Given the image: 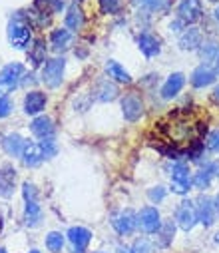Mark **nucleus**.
Listing matches in <instances>:
<instances>
[{
  "label": "nucleus",
  "mask_w": 219,
  "mask_h": 253,
  "mask_svg": "<svg viewBox=\"0 0 219 253\" xmlns=\"http://www.w3.org/2000/svg\"><path fill=\"white\" fill-rule=\"evenodd\" d=\"M160 132L172 148L191 144L197 140V134L203 132V124L195 122L189 112H175L170 114L162 124H160Z\"/></svg>",
  "instance_id": "obj_1"
},
{
  "label": "nucleus",
  "mask_w": 219,
  "mask_h": 253,
  "mask_svg": "<svg viewBox=\"0 0 219 253\" xmlns=\"http://www.w3.org/2000/svg\"><path fill=\"white\" fill-rule=\"evenodd\" d=\"M30 38H32L30 26H28L20 16H18V18H12L10 24H8V40H10L12 48L24 50V48L30 44Z\"/></svg>",
  "instance_id": "obj_2"
},
{
  "label": "nucleus",
  "mask_w": 219,
  "mask_h": 253,
  "mask_svg": "<svg viewBox=\"0 0 219 253\" xmlns=\"http://www.w3.org/2000/svg\"><path fill=\"white\" fill-rule=\"evenodd\" d=\"M64 70H66L64 58L46 60V64L42 66V82L46 84V88H58L64 80Z\"/></svg>",
  "instance_id": "obj_3"
},
{
  "label": "nucleus",
  "mask_w": 219,
  "mask_h": 253,
  "mask_svg": "<svg viewBox=\"0 0 219 253\" xmlns=\"http://www.w3.org/2000/svg\"><path fill=\"white\" fill-rule=\"evenodd\" d=\"M189 185H191V175H189L187 164H183V162L174 164V168H172V187H174V192L183 196V194H187Z\"/></svg>",
  "instance_id": "obj_4"
},
{
  "label": "nucleus",
  "mask_w": 219,
  "mask_h": 253,
  "mask_svg": "<svg viewBox=\"0 0 219 253\" xmlns=\"http://www.w3.org/2000/svg\"><path fill=\"white\" fill-rule=\"evenodd\" d=\"M137 225L141 227V231L145 233H158L160 227H162V217H160V211L152 206L143 208L139 213H137Z\"/></svg>",
  "instance_id": "obj_5"
},
{
  "label": "nucleus",
  "mask_w": 219,
  "mask_h": 253,
  "mask_svg": "<svg viewBox=\"0 0 219 253\" xmlns=\"http://www.w3.org/2000/svg\"><path fill=\"white\" fill-rule=\"evenodd\" d=\"M175 221L179 223V227L183 231H189L195 227L197 223V213H195V206L189 202V200H183L175 211Z\"/></svg>",
  "instance_id": "obj_6"
},
{
  "label": "nucleus",
  "mask_w": 219,
  "mask_h": 253,
  "mask_svg": "<svg viewBox=\"0 0 219 253\" xmlns=\"http://www.w3.org/2000/svg\"><path fill=\"white\" fill-rule=\"evenodd\" d=\"M22 74H24V66L20 64V62H12V64H8V66H4L2 70H0V84H2L4 88H8V90H12L20 84Z\"/></svg>",
  "instance_id": "obj_7"
},
{
  "label": "nucleus",
  "mask_w": 219,
  "mask_h": 253,
  "mask_svg": "<svg viewBox=\"0 0 219 253\" xmlns=\"http://www.w3.org/2000/svg\"><path fill=\"white\" fill-rule=\"evenodd\" d=\"M179 20L185 24H193L201 18V0H181L177 6Z\"/></svg>",
  "instance_id": "obj_8"
},
{
  "label": "nucleus",
  "mask_w": 219,
  "mask_h": 253,
  "mask_svg": "<svg viewBox=\"0 0 219 253\" xmlns=\"http://www.w3.org/2000/svg\"><path fill=\"white\" fill-rule=\"evenodd\" d=\"M122 112H124V118L128 122H137L141 118V114H143V102L139 100V96L128 94L122 100Z\"/></svg>",
  "instance_id": "obj_9"
},
{
  "label": "nucleus",
  "mask_w": 219,
  "mask_h": 253,
  "mask_svg": "<svg viewBox=\"0 0 219 253\" xmlns=\"http://www.w3.org/2000/svg\"><path fill=\"white\" fill-rule=\"evenodd\" d=\"M112 225L120 235H130L137 227V215H133V211H130V210L122 211L112 217Z\"/></svg>",
  "instance_id": "obj_10"
},
{
  "label": "nucleus",
  "mask_w": 219,
  "mask_h": 253,
  "mask_svg": "<svg viewBox=\"0 0 219 253\" xmlns=\"http://www.w3.org/2000/svg\"><path fill=\"white\" fill-rule=\"evenodd\" d=\"M46 102H48V98H46V94H42V92H28L26 94V98H24V112L28 114V116H38L44 108H46Z\"/></svg>",
  "instance_id": "obj_11"
},
{
  "label": "nucleus",
  "mask_w": 219,
  "mask_h": 253,
  "mask_svg": "<svg viewBox=\"0 0 219 253\" xmlns=\"http://www.w3.org/2000/svg\"><path fill=\"white\" fill-rule=\"evenodd\" d=\"M195 213H197V221H201L205 227H209L215 221V206L209 198H199L197 206H195Z\"/></svg>",
  "instance_id": "obj_12"
},
{
  "label": "nucleus",
  "mask_w": 219,
  "mask_h": 253,
  "mask_svg": "<svg viewBox=\"0 0 219 253\" xmlns=\"http://www.w3.org/2000/svg\"><path fill=\"white\" fill-rule=\"evenodd\" d=\"M183 84H185V76H183L181 72L172 74V76L166 80V84L162 86V98H164V100H172V98H175V96L181 92Z\"/></svg>",
  "instance_id": "obj_13"
},
{
  "label": "nucleus",
  "mask_w": 219,
  "mask_h": 253,
  "mask_svg": "<svg viewBox=\"0 0 219 253\" xmlns=\"http://www.w3.org/2000/svg\"><path fill=\"white\" fill-rule=\"evenodd\" d=\"M30 130H32V134H34L36 138L48 140V138H52V134H54V124H52V120H50L48 116H38V118L32 120Z\"/></svg>",
  "instance_id": "obj_14"
},
{
  "label": "nucleus",
  "mask_w": 219,
  "mask_h": 253,
  "mask_svg": "<svg viewBox=\"0 0 219 253\" xmlns=\"http://www.w3.org/2000/svg\"><path fill=\"white\" fill-rule=\"evenodd\" d=\"M213 175H219V166H217V164H207L205 168H201V169L195 173V177L191 179V183H193L197 189H207L209 183H211V179H213Z\"/></svg>",
  "instance_id": "obj_15"
},
{
  "label": "nucleus",
  "mask_w": 219,
  "mask_h": 253,
  "mask_svg": "<svg viewBox=\"0 0 219 253\" xmlns=\"http://www.w3.org/2000/svg\"><path fill=\"white\" fill-rule=\"evenodd\" d=\"M118 96V88L110 80H98L94 86V98L98 102H112Z\"/></svg>",
  "instance_id": "obj_16"
},
{
  "label": "nucleus",
  "mask_w": 219,
  "mask_h": 253,
  "mask_svg": "<svg viewBox=\"0 0 219 253\" xmlns=\"http://www.w3.org/2000/svg\"><path fill=\"white\" fill-rule=\"evenodd\" d=\"M137 44H139V50H141V54H143V56H148V58H154V56H158V54H160V50H162V46H160V40H158L156 36L148 34V32L139 34V38H137Z\"/></svg>",
  "instance_id": "obj_17"
},
{
  "label": "nucleus",
  "mask_w": 219,
  "mask_h": 253,
  "mask_svg": "<svg viewBox=\"0 0 219 253\" xmlns=\"http://www.w3.org/2000/svg\"><path fill=\"white\" fill-rule=\"evenodd\" d=\"M22 162H24V166H28V168L40 166V164L44 162V154H42L40 144H28V142H26L24 152H22Z\"/></svg>",
  "instance_id": "obj_18"
},
{
  "label": "nucleus",
  "mask_w": 219,
  "mask_h": 253,
  "mask_svg": "<svg viewBox=\"0 0 219 253\" xmlns=\"http://www.w3.org/2000/svg\"><path fill=\"white\" fill-rule=\"evenodd\" d=\"M215 76H217L215 70H211L209 66H199L191 74V84L195 88H205V86H209V84L215 82Z\"/></svg>",
  "instance_id": "obj_19"
},
{
  "label": "nucleus",
  "mask_w": 219,
  "mask_h": 253,
  "mask_svg": "<svg viewBox=\"0 0 219 253\" xmlns=\"http://www.w3.org/2000/svg\"><path fill=\"white\" fill-rule=\"evenodd\" d=\"M14 181H16V171L12 168H2L0 169V196L10 198L12 189H14Z\"/></svg>",
  "instance_id": "obj_20"
},
{
  "label": "nucleus",
  "mask_w": 219,
  "mask_h": 253,
  "mask_svg": "<svg viewBox=\"0 0 219 253\" xmlns=\"http://www.w3.org/2000/svg\"><path fill=\"white\" fill-rule=\"evenodd\" d=\"M68 239H70V243L74 245L78 251H82V249H86V245L90 243L92 233H90L86 227H72V229L68 231Z\"/></svg>",
  "instance_id": "obj_21"
},
{
  "label": "nucleus",
  "mask_w": 219,
  "mask_h": 253,
  "mask_svg": "<svg viewBox=\"0 0 219 253\" xmlns=\"http://www.w3.org/2000/svg\"><path fill=\"white\" fill-rule=\"evenodd\" d=\"M24 146H26V142L22 140L20 134H8V136L2 140V148H4V152H6L8 156H22Z\"/></svg>",
  "instance_id": "obj_22"
},
{
  "label": "nucleus",
  "mask_w": 219,
  "mask_h": 253,
  "mask_svg": "<svg viewBox=\"0 0 219 253\" xmlns=\"http://www.w3.org/2000/svg\"><path fill=\"white\" fill-rule=\"evenodd\" d=\"M70 42H72V32L68 28H58L50 34V44H52V50H56V52L66 50Z\"/></svg>",
  "instance_id": "obj_23"
},
{
  "label": "nucleus",
  "mask_w": 219,
  "mask_h": 253,
  "mask_svg": "<svg viewBox=\"0 0 219 253\" xmlns=\"http://www.w3.org/2000/svg\"><path fill=\"white\" fill-rule=\"evenodd\" d=\"M201 38L203 36L197 28H187L179 38V48L181 50H195V48L201 46Z\"/></svg>",
  "instance_id": "obj_24"
},
{
  "label": "nucleus",
  "mask_w": 219,
  "mask_h": 253,
  "mask_svg": "<svg viewBox=\"0 0 219 253\" xmlns=\"http://www.w3.org/2000/svg\"><path fill=\"white\" fill-rule=\"evenodd\" d=\"M106 72L110 74L112 80H116V82H120V84H130V82H131L130 72H128L124 66H120L116 60H110V62H108V64H106Z\"/></svg>",
  "instance_id": "obj_25"
},
{
  "label": "nucleus",
  "mask_w": 219,
  "mask_h": 253,
  "mask_svg": "<svg viewBox=\"0 0 219 253\" xmlns=\"http://www.w3.org/2000/svg\"><path fill=\"white\" fill-rule=\"evenodd\" d=\"M66 28L68 30H80L84 26V12L76 6V4H72L66 12Z\"/></svg>",
  "instance_id": "obj_26"
},
{
  "label": "nucleus",
  "mask_w": 219,
  "mask_h": 253,
  "mask_svg": "<svg viewBox=\"0 0 219 253\" xmlns=\"http://www.w3.org/2000/svg\"><path fill=\"white\" fill-rule=\"evenodd\" d=\"M24 219L28 225H38L40 219H42V211H40V206H38V200H32V202H26V211H24Z\"/></svg>",
  "instance_id": "obj_27"
},
{
  "label": "nucleus",
  "mask_w": 219,
  "mask_h": 253,
  "mask_svg": "<svg viewBox=\"0 0 219 253\" xmlns=\"http://www.w3.org/2000/svg\"><path fill=\"white\" fill-rule=\"evenodd\" d=\"M174 233H175V225H174V221H166V223L160 227V231H158L160 245H162V247L170 245V241L174 239Z\"/></svg>",
  "instance_id": "obj_28"
},
{
  "label": "nucleus",
  "mask_w": 219,
  "mask_h": 253,
  "mask_svg": "<svg viewBox=\"0 0 219 253\" xmlns=\"http://www.w3.org/2000/svg\"><path fill=\"white\" fill-rule=\"evenodd\" d=\"M217 52H219V44L213 42V40H209V42H205V44L199 46V56H201L203 60H207V62L215 60V58H217Z\"/></svg>",
  "instance_id": "obj_29"
},
{
  "label": "nucleus",
  "mask_w": 219,
  "mask_h": 253,
  "mask_svg": "<svg viewBox=\"0 0 219 253\" xmlns=\"http://www.w3.org/2000/svg\"><path fill=\"white\" fill-rule=\"evenodd\" d=\"M46 247H48L50 251H54V253L62 251V247H64V235L58 233V231H50V233L46 235Z\"/></svg>",
  "instance_id": "obj_30"
},
{
  "label": "nucleus",
  "mask_w": 219,
  "mask_h": 253,
  "mask_svg": "<svg viewBox=\"0 0 219 253\" xmlns=\"http://www.w3.org/2000/svg\"><path fill=\"white\" fill-rule=\"evenodd\" d=\"M135 4L145 8V10H152V12H160L168 6V0H135Z\"/></svg>",
  "instance_id": "obj_31"
},
{
  "label": "nucleus",
  "mask_w": 219,
  "mask_h": 253,
  "mask_svg": "<svg viewBox=\"0 0 219 253\" xmlns=\"http://www.w3.org/2000/svg\"><path fill=\"white\" fill-rule=\"evenodd\" d=\"M30 60H32L34 66H38V64H42V62H46V46H44L42 42H36L34 50L30 52Z\"/></svg>",
  "instance_id": "obj_32"
},
{
  "label": "nucleus",
  "mask_w": 219,
  "mask_h": 253,
  "mask_svg": "<svg viewBox=\"0 0 219 253\" xmlns=\"http://www.w3.org/2000/svg\"><path fill=\"white\" fill-rule=\"evenodd\" d=\"M100 8L104 14H116L122 8L120 0H100Z\"/></svg>",
  "instance_id": "obj_33"
},
{
  "label": "nucleus",
  "mask_w": 219,
  "mask_h": 253,
  "mask_svg": "<svg viewBox=\"0 0 219 253\" xmlns=\"http://www.w3.org/2000/svg\"><path fill=\"white\" fill-rule=\"evenodd\" d=\"M131 253H154V247H152L150 239L141 237V239H137V241L133 243V247H131Z\"/></svg>",
  "instance_id": "obj_34"
},
{
  "label": "nucleus",
  "mask_w": 219,
  "mask_h": 253,
  "mask_svg": "<svg viewBox=\"0 0 219 253\" xmlns=\"http://www.w3.org/2000/svg\"><path fill=\"white\" fill-rule=\"evenodd\" d=\"M40 148H42L44 160H48V158H54V156H56V152H58V148H56V142H54L52 138H48V140L40 142Z\"/></svg>",
  "instance_id": "obj_35"
},
{
  "label": "nucleus",
  "mask_w": 219,
  "mask_h": 253,
  "mask_svg": "<svg viewBox=\"0 0 219 253\" xmlns=\"http://www.w3.org/2000/svg\"><path fill=\"white\" fill-rule=\"evenodd\" d=\"M12 112V102L8 96H0V118H6Z\"/></svg>",
  "instance_id": "obj_36"
},
{
  "label": "nucleus",
  "mask_w": 219,
  "mask_h": 253,
  "mask_svg": "<svg viewBox=\"0 0 219 253\" xmlns=\"http://www.w3.org/2000/svg\"><path fill=\"white\" fill-rule=\"evenodd\" d=\"M148 196H150V200H152L154 204H158V202H162V200L166 198V189H164L162 185H158V187H152L150 192H148Z\"/></svg>",
  "instance_id": "obj_37"
},
{
  "label": "nucleus",
  "mask_w": 219,
  "mask_h": 253,
  "mask_svg": "<svg viewBox=\"0 0 219 253\" xmlns=\"http://www.w3.org/2000/svg\"><path fill=\"white\" fill-rule=\"evenodd\" d=\"M205 146H207V150H211V152L219 150V130H215V132H211V134L207 136Z\"/></svg>",
  "instance_id": "obj_38"
},
{
  "label": "nucleus",
  "mask_w": 219,
  "mask_h": 253,
  "mask_svg": "<svg viewBox=\"0 0 219 253\" xmlns=\"http://www.w3.org/2000/svg\"><path fill=\"white\" fill-rule=\"evenodd\" d=\"M211 98H213V102H215V104H219V86H217V88L213 90V94H211Z\"/></svg>",
  "instance_id": "obj_39"
},
{
  "label": "nucleus",
  "mask_w": 219,
  "mask_h": 253,
  "mask_svg": "<svg viewBox=\"0 0 219 253\" xmlns=\"http://www.w3.org/2000/svg\"><path fill=\"white\" fill-rule=\"evenodd\" d=\"M213 62H215V74L219 76V52H217V58H215Z\"/></svg>",
  "instance_id": "obj_40"
},
{
  "label": "nucleus",
  "mask_w": 219,
  "mask_h": 253,
  "mask_svg": "<svg viewBox=\"0 0 219 253\" xmlns=\"http://www.w3.org/2000/svg\"><path fill=\"white\" fill-rule=\"evenodd\" d=\"M213 206H215V211L219 213V194L215 196V200H213Z\"/></svg>",
  "instance_id": "obj_41"
},
{
  "label": "nucleus",
  "mask_w": 219,
  "mask_h": 253,
  "mask_svg": "<svg viewBox=\"0 0 219 253\" xmlns=\"http://www.w3.org/2000/svg\"><path fill=\"white\" fill-rule=\"evenodd\" d=\"M118 253H131V249H128V247H120Z\"/></svg>",
  "instance_id": "obj_42"
},
{
  "label": "nucleus",
  "mask_w": 219,
  "mask_h": 253,
  "mask_svg": "<svg viewBox=\"0 0 219 253\" xmlns=\"http://www.w3.org/2000/svg\"><path fill=\"white\" fill-rule=\"evenodd\" d=\"M215 20L219 22V6H217V10H215Z\"/></svg>",
  "instance_id": "obj_43"
},
{
  "label": "nucleus",
  "mask_w": 219,
  "mask_h": 253,
  "mask_svg": "<svg viewBox=\"0 0 219 253\" xmlns=\"http://www.w3.org/2000/svg\"><path fill=\"white\" fill-rule=\"evenodd\" d=\"M215 241H217V243H219V233H217V235H215Z\"/></svg>",
  "instance_id": "obj_44"
},
{
  "label": "nucleus",
  "mask_w": 219,
  "mask_h": 253,
  "mask_svg": "<svg viewBox=\"0 0 219 253\" xmlns=\"http://www.w3.org/2000/svg\"><path fill=\"white\" fill-rule=\"evenodd\" d=\"M0 253H6V249H2V247H0Z\"/></svg>",
  "instance_id": "obj_45"
},
{
  "label": "nucleus",
  "mask_w": 219,
  "mask_h": 253,
  "mask_svg": "<svg viewBox=\"0 0 219 253\" xmlns=\"http://www.w3.org/2000/svg\"><path fill=\"white\" fill-rule=\"evenodd\" d=\"M30 253H40V251H36V249H32V251H30Z\"/></svg>",
  "instance_id": "obj_46"
},
{
  "label": "nucleus",
  "mask_w": 219,
  "mask_h": 253,
  "mask_svg": "<svg viewBox=\"0 0 219 253\" xmlns=\"http://www.w3.org/2000/svg\"><path fill=\"white\" fill-rule=\"evenodd\" d=\"M38 2H48V0H38Z\"/></svg>",
  "instance_id": "obj_47"
},
{
  "label": "nucleus",
  "mask_w": 219,
  "mask_h": 253,
  "mask_svg": "<svg viewBox=\"0 0 219 253\" xmlns=\"http://www.w3.org/2000/svg\"><path fill=\"white\" fill-rule=\"evenodd\" d=\"M98 253H104V251H98Z\"/></svg>",
  "instance_id": "obj_48"
}]
</instances>
